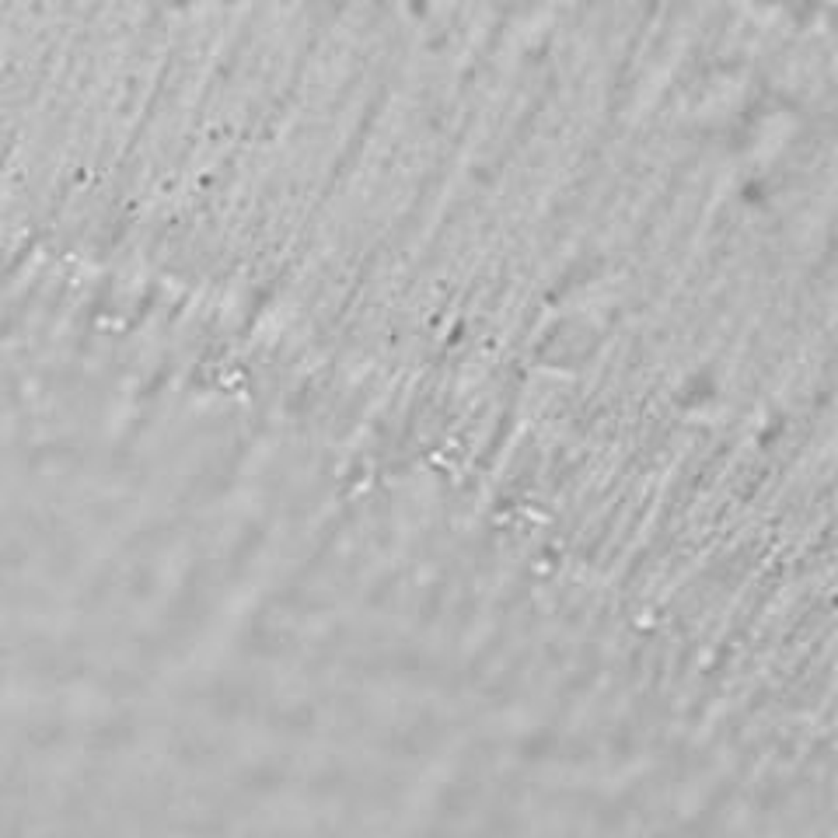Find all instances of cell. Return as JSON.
<instances>
[{
  "instance_id": "cell-1",
  "label": "cell",
  "mask_w": 838,
  "mask_h": 838,
  "mask_svg": "<svg viewBox=\"0 0 838 838\" xmlns=\"http://www.w3.org/2000/svg\"><path fill=\"white\" fill-rule=\"evenodd\" d=\"M772 137H810V133H772ZM734 140H758V137H734ZM706 143H723V140H706ZM678 147H692V143H678ZM653 150H667V147H653ZM629 154H643V150H629ZM608 157H619V154H608ZM590 161H601V157H590ZM570 164H580V161H570ZM548 168H559V164H548ZM538 172V168H531Z\"/></svg>"
}]
</instances>
